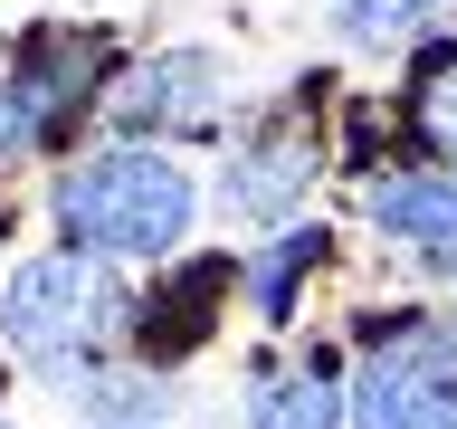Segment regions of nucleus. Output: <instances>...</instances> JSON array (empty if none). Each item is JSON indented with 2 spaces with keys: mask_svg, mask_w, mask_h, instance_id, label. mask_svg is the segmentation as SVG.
Segmentation results:
<instances>
[{
  "mask_svg": "<svg viewBox=\"0 0 457 429\" xmlns=\"http://www.w3.org/2000/svg\"><path fill=\"white\" fill-rule=\"evenodd\" d=\"M48 220L77 257H105V267L114 257H171L200 220V181L153 143H105V153L57 172Z\"/></svg>",
  "mask_w": 457,
  "mask_h": 429,
  "instance_id": "1",
  "label": "nucleus"
},
{
  "mask_svg": "<svg viewBox=\"0 0 457 429\" xmlns=\"http://www.w3.org/2000/svg\"><path fill=\"white\" fill-rule=\"evenodd\" d=\"M134 334V286L114 277L105 257H77V248H48V257H20L10 286H0V343L20 363L77 382Z\"/></svg>",
  "mask_w": 457,
  "mask_h": 429,
  "instance_id": "2",
  "label": "nucleus"
},
{
  "mask_svg": "<svg viewBox=\"0 0 457 429\" xmlns=\"http://www.w3.org/2000/svg\"><path fill=\"white\" fill-rule=\"evenodd\" d=\"M353 429H457V353L438 324H381L362 353L353 391H343Z\"/></svg>",
  "mask_w": 457,
  "mask_h": 429,
  "instance_id": "3",
  "label": "nucleus"
},
{
  "mask_svg": "<svg viewBox=\"0 0 457 429\" xmlns=\"http://www.w3.org/2000/svg\"><path fill=\"white\" fill-rule=\"evenodd\" d=\"M124 134H210L228 114V67L210 48H162L105 96Z\"/></svg>",
  "mask_w": 457,
  "mask_h": 429,
  "instance_id": "4",
  "label": "nucleus"
},
{
  "mask_svg": "<svg viewBox=\"0 0 457 429\" xmlns=\"http://www.w3.org/2000/svg\"><path fill=\"white\" fill-rule=\"evenodd\" d=\"M371 229H391L420 267L457 277V181L448 172H391V181H371Z\"/></svg>",
  "mask_w": 457,
  "mask_h": 429,
  "instance_id": "5",
  "label": "nucleus"
},
{
  "mask_svg": "<svg viewBox=\"0 0 457 429\" xmlns=\"http://www.w3.org/2000/svg\"><path fill=\"white\" fill-rule=\"evenodd\" d=\"M314 143L305 134H257L238 163L220 172V200L238 210V220H295V200H305V181H314Z\"/></svg>",
  "mask_w": 457,
  "mask_h": 429,
  "instance_id": "6",
  "label": "nucleus"
},
{
  "mask_svg": "<svg viewBox=\"0 0 457 429\" xmlns=\"http://www.w3.org/2000/svg\"><path fill=\"white\" fill-rule=\"evenodd\" d=\"M248 429H343V382H334V353H305L295 372H267V382H257Z\"/></svg>",
  "mask_w": 457,
  "mask_h": 429,
  "instance_id": "7",
  "label": "nucleus"
},
{
  "mask_svg": "<svg viewBox=\"0 0 457 429\" xmlns=\"http://www.w3.org/2000/svg\"><path fill=\"white\" fill-rule=\"evenodd\" d=\"M96 429H162L171 420V382L162 372H77V391H67Z\"/></svg>",
  "mask_w": 457,
  "mask_h": 429,
  "instance_id": "8",
  "label": "nucleus"
},
{
  "mask_svg": "<svg viewBox=\"0 0 457 429\" xmlns=\"http://www.w3.org/2000/svg\"><path fill=\"white\" fill-rule=\"evenodd\" d=\"M438 10H448V0H324L334 38L362 48V57H391V48H410V38H428Z\"/></svg>",
  "mask_w": 457,
  "mask_h": 429,
  "instance_id": "9",
  "label": "nucleus"
},
{
  "mask_svg": "<svg viewBox=\"0 0 457 429\" xmlns=\"http://www.w3.org/2000/svg\"><path fill=\"white\" fill-rule=\"evenodd\" d=\"M324 257V229H286L277 248L257 257V277H248V296H257V315L267 324H286V306H295V286H305V267Z\"/></svg>",
  "mask_w": 457,
  "mask_h": 429,
  "instance_id": "10",
  "label": "nucleus"
},
{
  "mask_svg": "<svg viewBox=\"0 0 457 429\" xmlns=\"http://www.w3.org/2000/svg\"><path fill=\"white\" fill-rule=\"evenodd\" d=\"M420 143H428V163H448V181H457V48H438L420 67Z\"/></svg>",
  "mask_w": 457,
  "mask_h": 429,
  "instance_id": "11",
  "label": "nucleus"
},
{
  "mask_svg": "<svg viewBox=\"0 0 457 429\" xmlns=\"http://www.w3.org/2000/svg\"><path fill=\"white\" fill-rule=\"evenodd\" d=\"M57 134V114H48V96L29 77H0V163L10 153H29V143H48Z\"/></svg>",
  "mask_w": 457,
  "mask_h": 429,
  "instance_id": "12",
  "label": "nucleus"
},
{
  "mask_svg": "<svg viewBox=\"0 0 457 429\" xmlns=\"http://www.w3.org/2000/svg\"><path fill=\"white\" fill-rule=\"evenodd\" d=\"M438 334H448V353H457V306H448V324H438Z\"/></svg>",
  "mask_w": 457,
  "mask_h": 429,
  "instance_id": "13",
  "label": "nucleus"
},
{
  "mask_svg": "<svg viewBox=\"0 0 457 429\" xmlns=\"http://www.w3.org/2000/svg\"><path fill=\"white\" fill-rule=\"evenodd\" d=\"M0 239H10V220H0Z\"/></svg>",
  "mask_w": 457,
  "mask_h": 429,
  "instance_id": "14",
  "label": "nucleus"
}]
</instances>
